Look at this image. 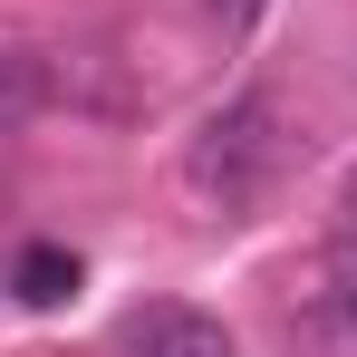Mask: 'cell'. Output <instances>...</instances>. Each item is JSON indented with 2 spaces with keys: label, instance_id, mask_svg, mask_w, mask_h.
Segmentation results:
<instances>
[{
  "label": "cell",
  "instance_id": "obj_1",
  "mask_svg": "<svg viewBox=\"0 0 357 357\" xmlns=\"http://www.w3.org/2000/svg\"><path fill=\"white\" fill-rule=\"evenodd\" d=\"M280 155H290V135H280V107L261 97V87H241L222 97L203 135L183 145V183H193V203H213V213H241L261 183L280 174Z\"/></svg>",
  "mask_w": 357,
  "mask_h": 357
},
{
  "label": "cell",
  "instance_id": "obj_2",
  "mask_svg": "<svg viewBox=\"0 0 357 357\" xmlns=\"http://www.w3.org/2000/svg\"><path fill=\"white\" fill-rule=\"evenodd\" d=\"M116 348H126V357H241L232 328L203 319V309H183V299H145V309H126V319H116Z\"/></svg>",
  "mask_w": 357,
  "mask_h": 357
},
{
  "label": "cell",
  "instance_id": "obj_3",
  "mask_svg": "<svg viewBox=\"0 0 357 357\" xmlns=\"http://www.w3.org/2000/svg\"><path fill=\"white\" fill-rule=\"evenodd\" d=\"M10 299H20V309H68V299H77V251L29 241V251L10 261Z\"/></svg>",
  "mask_w": 357,
  "mask_h": 357
},
{
  "label": "cell",
  "instance_id": "obj_4",
  "mask_svg": "<svg viewBox=\"0 0 357 357\" xmlns=\"http://www.w3.org/2000/svg\"><path fill=\"white\" fill-rule=\"evenodd\" d=\"M49 97H59V59H39V49H0V135L29 126Z\"/></svg>",
  "mask_w": 357,
  "mask_h": 357
},
{
  "label": "cell",
  "instance_id": "obj_5",
  "mask_svg": "<svg viewBox=\"0 0 357 357\" xmlns=\"http://www.w3.org/2000/svg\"><path fill=\"white\" fill-rule=\"evenodd\" d=\"M309 338L338 348V357H357V261L328 271V290H319V309H309Z\"/></svg>",
  "mask_w": 357,
  "mask_h": 357
},
{
  "label": "cell",
  "instance_id": "obj_6",
  "mask_svg": "<svg viewBox=\"0 0 357 357\" xmlns=\"http://www.w3.org/2000/svg\"><path fill=\"white\" fill-rule=\"evenodd\" d=\"M203 10H213V20H222V29H251V20H261V10H271V0H203Z\"/></svg>",
  "mask_w": 357,
  "mask_h": 357
},
{
  "label": "cell",
  "instance_id": "obj_7",
  "mask_svg": "<svg viewBox=\"0 0 357 357\" xmlns=\"http://www.w3.org/2000/svg\"><path fill=\"white\" fill-rule=\"evenodd\" d=\"M348 222H357V183H348Z\"/></svg>",
  "mask_w": 357,
  "mask_h": 357
}]
</instances>
